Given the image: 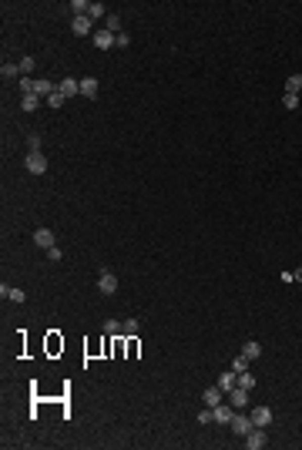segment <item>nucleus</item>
<instances>
[{
	"instance_id": "2f4dec72",
	"label": "nucleus",
	"mask_w": 302,
	"mask_h": 450,
	"mask_svg": "<svg viewBox=\"0 0 302 450\" xmlns=\"http://www.w3.org/2000/svg\"><path fill=\"white\" fill-rule=\"evenodd\" d=\"M61 255H64V252H61V245H54V249H47V259H51V262H61Z\"/></svg>"
},
{
	"instance_id": "473e14b6",
	"label": "nucleus",
	"mask_w": 302,
	"mask_h": 450,
	"mask_svg": "<svg viewBox=\"0 0 302 450\" xmlns=\"http://www.w3.org/2000/svg\"><path fill=\"white\" fill-rule=\"evenodd\" d=\"M27 145H30V151H40V138H37V134H30Z\"/></svg>"
},
{
	"instance_id": "7c9ffc66",
	"label": "nucleus",
	"mask_w": 302,
	"mask_h": 450,
	"mask_svg": "<svg viewBox=\"0 0 302 450\" xmlns=\"http://www.w3.org/2000/svg\"><path fill=\"white\" fill-rule=\"evenodd\" d=\"M198 423H215V417H212V407H205V410L198 413Z\"/></svg>"
},
{
	"instance_id": "20e7f679",
	"label": "nucleus",
	"mask_w": 302,
	"mask_h": 450,
	"mask_svg": "<svg viewBox=\"0 0 302 450\" xmlns=\"http://www.w3.org/2000/svg\"><path fill=\"white\" fill-rule=\"evenodd\" d=\"M24 165H27V171H34V175H44V171H47V158H44V151H30Z\"/></svg>"
},
{
	"instance_id": "4be33fe9",
	"label": "nucleus",
	"mask_w": 302,
	"mask_h": 450,
	"mask_svg": "<svg viewBox=\"0 0 302 450\" xmlns=\"http://www.w3.org/2000/svg\"><path fill=\"white\" fill-rule=\"evenodd\" d=\"M285 91H289V94H299V91H302V74H289V81H285Z\"/></svg>"
},
{
	"instance_id": "412c9836",
	"label": "nucleus",
	"mask_w": 302,
	"mask_h": 450,
	"mask_svg": "<svg viewBox=\"0 0 302 450\" xmlns=\"http://www.w3.org/2000/svg\"><path fill=\"white\" fill-rule=\"evenodd\" d=\"M138 329H141V323H138V319H124V323H121V336H134Z\"/></svg>"
},
{
	"instance_id": "2eb2a0df",
	"label": "nucleus",
	"mask_w": 302,
	"mask_h": 450,
	"mask_svg": "<svg viewBox=\"0 0 302 450\" xmlns=\"http://www.w3.org/2000/svg\"><path fill=\"white\" fill-rule=\"evenodd\" d=\"M235 383H238V373L235 370H225V373H222V380H218V390H235Z\"/></svg>"
},
{
	"instance_id": "c756f323",
	"label": "nucleus",
	"mask_w": 302,
	"mask_h": 450,
	"mask_svg": "<svg viewBox=\"0 0 302 450\" xmlns=\"http://www.w3.org/2000/svg\"><path fill=\"white\" fill-rule=\"evenodd\" d=\"M67 101V98H64V94H61V91H54V94H51V98H47V104H51V108H61V104H64Z\"/></svg>"
},
{
	"instance_id": "bb28decb",
	"label": "nucleus",
	"mask_w": 302,
	"mask_h": 450,
	"mask_svg": "<svg viewBox=\"0 0 302 450\" xmlns=\"http://www.w3.org/2000/svg\"><path fill=\"white\" fill-rule=\"evenodd\" d=\"M34 67H37V61H34V57H24V61H20V74L30 77V71H34Z\"/></svg>"
},
{
	"instance_id": "72a5a7b5",
	"label": "nucleus",
	"mask_w": 302,
	"mask_h": 450,
	"mask_svg": "<svg viewBox=\"0 0 302 450\" xmlns=\"http://www.w3.org/2000/svg\"><path fill=\"white\" fill-rule=\"evenodd\" d=\"M292 276H295V282H302V265H299V269H292Z\"/></svg>"
},
{
	"instance_id": "7ed1b4c3",
	"label": "nucleus",
	"mask_w": 302,
	"mask_h": 450,
	"mask_svg": "<svg viewBox=\"0 0 302 450\" xmlns=\"http://www.w3.org/2000/svg\"><path fill=\"white\" fill-rule=\"evenodd\" d=\"M71 30H74L77 37H94V20L91 17H74L71 20Z\"/></svg>"
},
{
	"instance_id": "dca6fc26",
	"label": "nucleus",
	"mask_w": 302,
	"mask_h": 450,
	"mask_svg": "<svg viewBox=\"0 0 302 450\" xmlns=\"http://www.w3.org/2000/svg\"><path fill=\"white\" fill-rule=\"evenodd\" d=\"M202 400H205V407H218L222 403V390L218 386H208L205 393H202Z\"/></svg>"
},
{
	"instance_id": "0eeeda50",
	"label": "nucleus",
	"mask_w": 302,
	"mask_h": 450,
	"mask_svg": "<svg viewBox=\"0 0 302 450\" xmlns=\"http://www.w3.org/2000/svg\"><path fill=\"white\" fill-rule=\"evenodd\" d=\"M248 417H252V427H269V423H272V410H269V407H255Z\"/></svg>"
},
{
	"instance_id": "39448f33",
	"label": "nucleus",
	"mask_w": 302,
	"mask_h": 450,
	"mask_svg": "<svg viewBox=\"0 0 302 450\" xmlns=\"http://www.w3.org/2000/svg\"><path fill=\"white\" fill-rule=\"evenodd\" d=\"M228 427H232V433H238V437H245V433L252 430V417H245V413H235Z\"/></svg>"
},
{
	"instance_id": "1a4fd4ad",
	"label": "nucleus",
	"mask_w": 302,
	"mask_h": 450,
	"mask_svg": "<svg viewBox=\"0 0 302 450\" xmlns=\"http://www.w3.org/2000/svg\"><path fill=\"white\" fill-rule=\"evenodd\" d=\"M57 91L64 94V98H74V94H81V81H77V77H64V81L57 84Z\"/></svg>"
},
{
	"instance_id": "4468645a",
	"label": "nucleus",
	"mask_w": 302,
	"mask_h": 450,
	"mask_svg": "<svg viewBox=\"0 0 302 450\" xmlns=\"http://www.w3.org/2000/svg\"><path fill=\"white\" fill-rule=\"evenodd\" d=\"M54 91H57V87L51 84L47 77H37V81H34V94H37V98H51Z\"/></svg>"
},
{
	"instance_id": "ddd939ff",
	"label": "nucleus",
	"mask_w": 302,
	"mask_h": 450,
	"mask_svg": "<svg viewBox=\"0 0 302 450\" xmlns=\"http://www.w3.org/2000/svg\"><path fill=\"white\" fill-rule=\"evenodd\" d=\"M0 296L10 299V302H24V299H27V292H24V289H14V286H7V282L0 286Z\"/></svg>"
},
{
	"instance_id": "5701e85b",
	"label": "nucleus",
	"mask_w": 302,
	"mask_h": 450,
	"mask_svg": "<svg viewBox=\"0 0 302 450\" xmlns=\"http://www.w3.org/2000/svg\"><path fill=\"white\" fill-rule=\"evenodd\" d=\"M104 24H108V30H111V34H121V17H118V14H108V17H104Z\"/></svg>"
},
{
	"instance_id": "9b49d317",
	"label": "nucleus",
	"mask_w": 302,
	"mask_h": 450,
	"mask_svg": "<svg viewBox=\"0 0 302 450\" xmlns=\"http://www.w3.org/2000/svg\"><path fill=\"white\" fill-rule=\"evenodd\" d=\"M81 94H84L87 101H94V98H97V77H91V74L81 77Z\"/></svg>"
},
{
	"instance_id": "f8f14e48",
	"label": "nucleus",
	"mask_w": 302,
	"mask_h": 450,
	"mask_svg": "<svg viewBox=\"0 0 302 450\" xmlns=\"http://www.w3.org/2000/svg\"><path fill=\"white\" fill-rule=\"evenodd\" d=\"M232 410H235L232 403H228V407H222V403H218V407H212V417H215V423H232V417H235Z\"/></svg>"
},
{
	"instance_id": "aec40b11",
	"label": "nucleus",
	"mask_w": 302,
	"mask_h": 450,
	"mask_svg": "<svg viewBox=\"0 0 302 450\" xmlns=\"http://www.w3.org/2000/svg\"><path fill=\"white\" fill-rule=\"evenodd\" d=\"M235 386H242V390H248V393H252V386H255V376L248 373V370H242V373H238V383Z\"/></svg>"
},
{
	"instance_id": "f03ea898",
	"label": "nucleus",
	"mask_w": 302,
	"mask_h": 450,
	"mask_svg": "<svg viewBox=\"0 0 302 450\" xmlns=\"http://www.w3.org/2000/svg\"><path fill=\"white\" fill-rule=\"evenodd\" d=\"M97 289H101V296H114L118 292V276L108 269H101V276H97Z\"/></svg>"
},
{
	"instance_id": "a211bd4d",
	"label": "nucleus",
	"mask_w": 302,
	"mask_h": 450,
	"mask_svg": "<svg viewBox=\"0 0 302 450\" xmlns=\"http://www.w3.org/2000/svg\"><path fill=\"white\" fill-rule=\"evenodd\" d=\"M242 353H245L248 359H259V356H262V343H255V339H248L245 346H242Z\"/></svg>"
},
{
	"instance_id": "423d86ee",
	"label": "nucleus",
	"mask_w": 302,
	"mask_h": 450,
	"mask_svg": "<svg viewBox=\"0 0 302 450\" xmlns=\"http://www.w3.org/2000/svg\"><path fill=\"white\" fill-rule=\"evenodd\" d=\"M34 245H40V249H44V252H47V249H54V229H37V232H34Z\"/></svg>"
},
{
	"instance_id": "6ab92c4d",
	"label": "nucleus",
	"mask_w": 302,
	"mask_h": 450,
	"mask_svg": "<svg viewBox=\"0 0 302 450\" xmlns=\"http://www.w3.org/2000/svg\"><path fill=\"white\" fill-rule=\"evenodd\" d=\"M20 108H24V111H37L40 98H37V94H24V98H20Z\"/></svg>"
},
{
	"instance_id": "f257e3e1",
	"label": "nucleus",
	"mask_w": 302,
	"mask_h": 450,
	"mask_svg": "<svg viewBox=\"0 0 302 450\" xmlns=\"http://www.w3.org/2000/svg\"><path fill=\"white\" fill-rule=\"evenodd\" d=\"M265 443H269V433H265V427H252V430L245 433V447H248V450H262Z\"/></svg>"
},
{
	"instance_id": "b1692460",
	"label": "nucleus",
	"mask_w": 302,
	"mask_h": 450,
	"mask_svg": "<svg viewBox=\"0 0 302 450\" xmlns=\"http://www.w3.org/2000/svg\"><path fill=\"white\" fill-rule=\"evenodd\" d=\"M282 108H285V111H295V108H299V94H289V91H285V94H282Z\"/></svg>"
},
{
	"instance_id": "9d476101",
	"label": "nucleus",
	"mask_w": 302,
	"mask_h": 450,
	"mask_svg": "<svg viewBox=\"0 0 302 450\" xmlns=\"http://www.w3.org/2000/svg\"><path fill=\"white\" fill-rule=\"evenodd\" d=\"M228 403L235 407V410H242V407L248 403V390H242V386H235V390H228Z\"/></svg>"
},
{
	"instance_id": "6e6552de",
	"label": "nucleus",
	"mask_w": 302,
	"mask_h": 450,
	"mask_svg": "<svg viewBox=\"0 0 302 450\" xmlns=\"http://www.w3.org/2000/svg\"><path fill=\"white\" fill-rule=\"evenodd\" d=\"M94 47H97V51H111V47H114V34H111L108 27H104V30H94Z\"/></svg>"
},
{
	"instance_id": "c85d7f7f",
	"label": "nucleus",
	"mask_w": 302,
	"mask_h": 450,
	"mask_svg": "<svg viewBox=\"0 0 302 450\" xmlns=\"http://www.w3.org/2000/svg\"><path fill=\"white\" fill-rule=\"evenodd\" d=\"M128 44H131V34H128V30L114 34V47H128Z\"/></svg>"
},
{
	"instance_id": "cd10ccee",
	"label": "nucleus",
	"mask_w": 302,
	"mask_h": 450,
	"mask_svg": "<svg viewBox=\"0 0 302 450\" xmlns=\"http://www.w3.org/2000/svg\"><path fill=\"white\" fill-rule=\"evenodd\" d=\"M87 17H91V20H94V17H108V7H104V4H91Z\"/></svg>"
},
{
	"instance_id": "f3484780",
	"label": "nucleus",
	"mask_w": 302,
	"mask_h": 450,
	"mask_svg": "<svg viewBox=\"0 0 302 450\" xmlns=\"http://www.w3.org/2000/svg\"><path fill=\"white\" fill-rule=\"evenodd\" d=\"M0 77L4 81H20V64H4L0 67Z\"/></svg>"
},
{
	"instance_id": "a878e982",
	"label": "nucleus",
	"mask_w": 302,
	"mask_h": 450,
	"mask_svg": "<svg viewBox=\"0 0 302 450\" xmlns=\"http://www.w3.org/2000/svg\"><path fill=\"white\" fill-rule=\"evenodd\" d=\"M248 363H252V359H248L245 353H238V356L232 359V370H235V373H242V370H248Z\"/></svg>"
},
{
	"instance_id": "393cba45",
	"label": "nucleus",
	"mask_w": 302,
	"mask_h": 450,
	"mask_svg": "<svg viewBox=\"0 0 302 450\" xmlns=\"http://www.w3.org/2000/svg\"><path fill=\"white\" fill-rule=\"evenodd\" d=\"M104 333L108 336H121V323L118 319H104Z\"/></svg>"
}]
</instances>
